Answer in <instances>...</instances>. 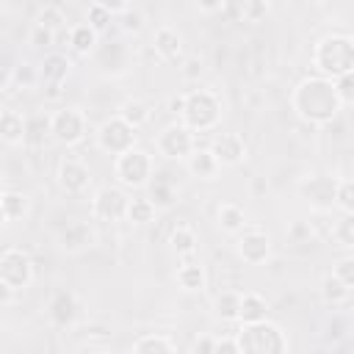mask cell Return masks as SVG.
I'll use <instances>...</instances> for the list:
<instances>
[{
    "instance_id": "cell-1",
    "label": "cell",
    "mask_w": 354,
    "mask_h": 354,
    "mask_svg": "<svg viewBox=\"0 0 354 354\" xmlns=\"http://www.w3.org/2000/svg\"><path fill=\"white\" fill-rule=\"evenodd\" d=\"M290 111L313 127H326L337 119L343 111V102L337 97L335 80L321 77V75H307L301 77L293 91H290Z\"/></svg>"
},
{
    "instance_id": "cell-2",
    "label": "cell",
    "mask_w": 354,
    "mask_h": 354,
    "mask_svg": "<svg viewBox=\"0 0 354 354\" xmlns=\"http://www.w3.org/2000/svg\"><path fill=\"white\" fill-rule=\"evenodd\" d=\"M310 64L315 69V75L337 80L348 72H354V36L348 33H326L313 44L310 53Z\"/></svg>"
},
{
    "instance_id": "cell-3",
    "label": "cell",
    "mask_w": 354,
    "mask_h": 354,
    "mask_svg": "<svg viewBox=\"0 0 354 354\" xmlns=\"http://www.w3.org/2000/svg\"><path fill=\"white\" fill-rule=\"evenodd\" d=\"M224 116V105L221 97L210 88H191L185 91V111L180 116V122L194 130V133H210L221 124Z\"/></svg>"
},
{
    "instance_id": "cell-4",
    "label": "cell",
    "mask_w": 354,
    "mask_h": 354,
    "mask_svg": "<svg viewBox=\"0 0 354 354\" xmlns=\"http://www.w3.org/2000/svg\"><path fill=\"white\" fill-rule=\"evenodd\" d=\"M241 354H288V335L279 324L274 321H260V324H246L235 335Z\"/></svg>"
},
{
    "instance_id": "cell-5",
    "label": "cell",
    "mask_w": 354,
    "mask_h": 354,
    "mask_svg": "<svg viewBox=\"0 0 354 354\" xmlns=\"http://www.w3.org/2000/svg\"><path fill=\"white\" fill-rule=\"evenodd\" d=\"M113 177L122 188H133V191L147 188L155 177V160L147 149L136 147V149H130L113 160Z\"/></svg>"
},
{
    "instance_id": "cell-6",
    "label": "cell",
    "mask_w": 354,
    "mask_h": 354,
    "mask_svg": "<svg viewBox=\"0 0 354 354\" xmlns=\"http://www.w3.org/2000/svg\"><path fill=\"white\" fill-rule=\"evenodd\" d=\"M33 279H36V268H33V260L25 249L8 246L0 252V285L3 288L22 293L33 285Z\"/></svg>"
},
{
    "instance_id": "cell-7",
    "label": "cell",
    "mask_w": 354,
    "mask_h": 354,
    "mask_svg": "<svg viewBox=\"0 0 354 354\" xmlns=\"http://www.w3.org/2000/svg\"><path fill=\"white\" fill-rule=\"evenodd\" d=\"M337 185H340V177L326 174V171H313L296 183V191L310 205V210L329 213L335 207V199H337Z\"/></svg>"
},
{
    "instance_id": "cell-8",
    "label": "cell",
    "mask_w": 354,
    "mask_h": 354,
    "mask_svg": "<svg viewBox=\"0 0 354 354\" xmlns=\"http://www.w3.org/2000/svg\"><path fill=\"white\" fill-rule=\"evenodd\" d=\"M136 141H138L136 127H130L119 113L111 116V119H105V122L97 127V147H100L105 155H111L113 160H116L119 155L136 149Z\"/></svg>"
},
{
    "instance_id": "cell-9",
    "label": "cell",
    "mask_w": 354,
    "mask_h": 354,
    "mask_svg": "<svg viewBox=\"0 0 354 354\" xmlns=\"http://www.w3.org/2000/svg\"><path fill=\"white\" fill-rule=\"evenodd\" d=\"M86 133H88V119H86V113L80 108L64 105V108L50 113V136L58 144L75 147V144H80L86 138Z\"/></svg>"
},
{
    "instance_id": "cell-10",
    "label": "cell",
    "mask_w": 354,
    "mask_h": 354,
    "mask_svg": "<svg viewBox=\"0 0 354 354\" xmlns=\"http://www.w3.org/2000/svg\"><path fill=\"white\" fill-rule=\"evenodd\" d=\"M155 149L166 160H183L185 163L191 158V152L196 149V133L188 130L183 122H171L155 136Z\"/></svg>"
},
{
    "instance_id": "cell-11",
    "label": "cell",
    "mask_w": 354,
    "mask_h": 354,
    "mask_svg": "<svg viewBox=\"0 0 354 354\" xmlns=\"http://www.w3.org/2000/svg\"><path fill=\"white\" fill-rule=\"evenodd\" d=\"M130 196L122 185H100L91 194V218L94 221H124Z\"/></svg>"
},
{
    "instance_id": "cell-12",
    "label": "cell",
    "mask_w": 354,
    "mask_h": 354,
    "mask_svg": "<svg viewBox=\"0 0 354 354\" xmlns=\"http://www.w3.org/2000/svg\"><path fill=\"white\" fill-rule=\"evenodd\" d=\"M235 252L246 266H260L271 254V238L260 227H246L241 235H235Z\"/></svg>"
},
{
    "instance_id": "cell-13",
    "label": "cell",
    "mask_w": 354,
    "mask_h": 354,
    "mask_svg": "<svg viewBox=\"0 0 354 354\" xmlns=\"http://www.w3.org/2000/svg\"><path fill=\"white\" fill-rule=\"evenodd\" d=\"M55 180L61 185L64 194H72V196H80L91 188V169L86 160L80 158H64L58 163V171H55Z\"/></svg>"
},
{
    "instance_id": "cell-14",
    "label": "cell",
    "mask_w": 354,
    "mask_h": 354,
    "mask_svg": "<svg viewBox=\"0 0 354 354\" xmlns=\"http://www.w3.org/2000/svg\"><path fill=\"white\" fill-rule=\"evenodd\" d=\"M210 152L216 155V160H218V166L221 169H235V166H241L243 160H246V141H243V136L241 133H216L213 136V141H210Z\"/></svg>"
},
{
    "instance_id": "cell-15",
    "label": "cell",
    "mask_w": 354,
    "mask_h": 354,
    "mask_svg": "<svg viewBox=\"0 0 354 354\" xmlns=\"http://www.w3.org/2000/svg\"><path fill=\"white\" fill-rule=\"evenodd\" d=\"M69 69H72V64H69V58H66L64 53H50V55H44L41 69H39V80H41L44 94H47L50 100H58V97H61V86L66 83Z\"/></svg>"
},
{
    "instance_id": "cell-16",
    "label": "cell",
    "mask_w": 354,
    "mask_h": 354,
    "mask_svg": "<svg viewBox=\"0 0 354 354\" xmlns=\"http://www.w3.org/2000/svg\"><path fill=\"white\" fill-rule=\"evenodd\" d=\"M97 243V230L91 221H69L58 232V249L66 254H80Z\"/></svg>"
},
{
    "instance_id": "cell-17",
    "label": "cell",
    "mask_w": 354,
    "mask_h": 354,
    "mask_svg": "<svg viewBox=\"0 0 354 354\" xmlns=\"http://www.w3.org/2000/svg\"><path fill=\"white\" fill-rule=\"evenodd\" d=\"M47 315H50V321H53L55 326H61V329L72 326V324L80 318V301H77V296H75L72 290H55V293L50 296Z\"/></svg>"
},
{
    "instance_id": "cell-18",
    "label": "cell",
    "mask_w": 354,
    "mask_h": 354,
    "mask_svg": "<svg viewBox=\"0 0 354 354\" xmlns=\"http://www.w3.org/2000/svg\"><path fill=\"white\" fill-rule=\"evenodd\" d=\"M0 138L6 147H22L28 144V119L14 111V108H6L0 113Z\"/></svg>"
},
{
    "instance_id": "cell-19",
    "label": "cell",
    "mask_w": 354,
    "mask_h": 354,
    "mask_svg": "<svg viewBox=\"0 0 354 354\" xmlns=\"http://www.w3.org/2000/svg\"><path fill=\"white\" fill-rule=\"evenodd\" d=\"M152 47L163 61H174L183 55V33L174 25H160L152 33Z\"/></svg>"
},
{
    "instance_id": "cell-20",
    "label": "cell",
    "mask_w": 354,
    "mask_h": 354,
    "mask_svg": "<svg viewBox=\"0 0 354 354\" xmlns=\"http://www.w3.org/2000/svg\"><path fill=\"white\" fill-rule=\"evenodd\" d=\"M185 169H188V174L196 177V180H216L218 171H221V166H218L216 155L210 152V147H196V149L191 152V158L185 160Z\"/></svg>"
},
{
    "instance_id": "cell-21",
    "label": "cell",
    "mask_w": 354,
    "mask_h": 354,
    "mask_svg": "<svg viewBox=\"0 0 354 354\" xmlns=\"http://www.w3.org/2000/svg\"><path fill=\"white\" fill-rule=\"evenodd\" d=\"M28 213H30V196L25 191L6 188L0 194V216H3V224H14V221L25 218Z\"/></svg>"
},
{
    "instance_id": "cell-22",
    "label": "cell",
    "mask_w": 354,
    "mask_h": 354,
    "mask_svg": "<svg viewBox=\"0 0 354 354\" xmlns=\"http://www.w3.org/2000/svg\"><path fill=\"white\" fill-rule=\"evenodd\" d=\"M216 227L224 232V235H241L246 227H249V221H246V210L241 207V205H235V202H221L218 205V210H216Z\"/></svg>"
},
{
    "instance_id": "cell-23",
    "label": "cell",
    "mask_w": 354,
    "mask_h": 354,
    "mask_svg": "<svg viewBox=\"0 0 354 354\" xmlns=\"http://www.w3.org/2000/svg\"><path fill=\"white\" fill-rule=\"evenodd\" d=\"M174 282H177V288L185 290V293H199V290L207 288V271H205L202 263H196V260H185L183 266H177V271H174Z\"/></svg>"
},
{
    "instance_id": "cell-24",
    "label": "cell",
    "mask_w": 354,
    "mask_h": 354,
    "mask_svg": "<svg viewBox=\"0 0 354 354\" xmlns=\"http://www.w3.org/2000/svg\"><path fill=\"white\" fill-rule=\"evenodd\" d=\"M94 55H97V66H100L102 72H108V69H111L108 64H113V72H111V75H122V72L127 69V64H130V53H127V47H124L122 41L102 44Z\"/></svg>"
},
{
    "instance_id": "cell-25",
    "label": "cell",
    "mask_w": 354,
    "mask_h": 354,
    "mask_svg": "<svg viewBox=\"0 0 354 354\" xmlns=\"http://www.w3.org/2000/svg\"><path fill=\"white\" fill-rule=\"evenodd\" d=\"M241 290H221L213 296V315L224 324H238L241 318Z\"/></svg>"
},
{
    "instance_id": "cell-26",
    "label": "cell",
    "mask_w": 354,
    "mask_h": 354,
    "mask_svg": "<svg viewBox=\"0 0 354 354\" xmlns=\"http://www.w3.org/2000/svg\"><path fill=\"white\" fill-rule=\"evenodd\" d=\"M69 47L80 55H91L100 50V33L88 22H77L69 28Z\"/></svg>"
},
{
    "instance_id": "cell-27",
    "label": "cell",
    "mask_w": 354,
    "mask_h": 354,
    "mask_svg": "<svg viewBox=\"0 0 354 354\" xmlns=\"http://www.w3.org/2000/svg\"><path fill=\"white\" fill-rule=\"evenodd\" d=\"M147 196L152 199V205H155L158 210H169V207L177 202L180 191H177V185H174L169 177H152V183L147 185Z\"/></svg>"
},
{
    "instance_id": "cell-28",
    "label": "cell",
    "mask_w": 354,
    "mask_h": 354,
    "mask_svg": "<svg viewBox=\"0 0 354 354\" xmlns=\"http://www.w3.org/2000/svg\"><path fill=\"white\" fill-rule=\"evenodd\" d=\"M266 318H268V304H266V299H263L260 293H254V290H246V293L241 296V318H238V324L246 326V324H260V321H266Z\"/></svg>"
},
{
    "instance_id": "cell-29",
    "label": "cell",
    "mask_w": 354,
    "mask_h": 354,
    "mask_svg": "<svg viewBox=\"0 0 354 354\" xmlns=\"http://www.w3.org/2000/svg\"><path fill=\"white\" fill-rule=\"evenodd\" d=\"M169 246H171V252H174L177 257H191V254L196 252V246H199V238H196L194 227L177 224V227L169 232Z\"/></svg>"
},
{
    "instance_id": "cell-30",
    "label": "cell",
    "mask_w": 354,
    "mask_h": 354,
    "mask_svg": "<svg viewBox=\"0 0 354 354\" xmlns=\"http://www.w3.org/2000/svg\"><path fill=\"white\" fill-rule=\"evenodd\" d=\"M321 299L329 304V307H340V304H346L348 299H351V290L329 271V274H324V279H321Z\"/></svg>"
},
{
    "instance_id": "cell-31",
    "label": "cell",
    "mask_w": 354,
    "mask_h": 354,
    "mask_svg": "<svg viewBox=\"0 0 354 354\" xmlns=\"http://www.w3.org/2000/svg\"><path fill=\"white\" fill-rule=\"evenodd\" d=\"M119 116L130 124V127H144L147 122H149V116H152V111H149V105L144 102V100H138V97H130V100H124L122 102V108H119Z\"/></svg>"
},
{
    "instance_id": "cell-32",
    "label": "cell",
    "mask_w": 354,
    "mask_h": 354,
    "mask_svg": "<svg viewBox=\"0 0 354 354\" xmlns=\"http://www.w3.org/2000/svg\"><path fill=\"white\" fill-rule=\"evenodd\" d=\"M133 354H177V351H174V346L166 335L149 332V335H141L133 343Z\"/></svg>"
},
{
    "instance_id": "cell-33",
    "label": "cell",
    "mask_w": 354,
    "mask_h": 354,
    "mask_svg": "<svg viewBox=\"0 0 354 354\" xmlns=\"http://www.w3.org/2000/svg\"><path fill=\"white\" fill-rule=\"evenodd\" d=\"M155 213H158V207L152 205L149 196H133L124 221H130V224H149L155 218Z\"/></svg>"
},
{
    "instance_id": "cell-34",
    "label": "cell",
    "mask_w": 354,
    "mask_h": 354,
    "mask_svg": "<svg viewBox=\"0 0 354 354\" xmlns=\"http://www.w3.org/2000/svg\"><path fill=\"white\" fill-rule=\"evenodd\" d=\"M332 241L343 249H354V213H340L332 224Z\"/></svg>"
},
{
    "instance_id": "cell-35",
    "label": "cell",
    "mask_w": 354,
    "mask_h": 354,
    "mask_svg": "<svg viewBox=\"0 0 354 354\" xmlns=\"http://www.w3.org/2000/svg\"><path fill=\"white\" fill-rule=\"evenodd\" d=\"M86 22H88L97 33H102V30L113 22V17H111V11L102 6V0H94V3H88V8H86Z\"/></svg>"
},
{
    "instance_id": "cell-36",
    "label": "cell",
    "mask_w": 354,
    "mask_h": 354,
    "mask_svg": "<svg viewBox=\"0 0 354 354\" xmlns=\"http://www.w3.org/2000/svg\"><path fill=\"white\" fill-rule=\"evenodd\" d=\"M64 22H66V17H64V8H61V6H44V8L36 14V25L50 28L53 33H58V30L64 28Z\"/></svg>"
},
{
    "instance_id": "cell-37",
    "label": "cell",
    "mask_w": 354,
    "mask_h": 354,
    "mask_svg": "<svg viewBox=\"0 0 354 354\" xmlns=\"http://www.w3.org/2000/svg\"><path fill=\"white\" fill-rule=\"evenodd\" d=\"M116 22H119V28H122L124 33H141L144 25H147V14H144L138 6H130Z\"/></svg>"
},
{
    "instance_id": "cell-38",
    "label": "cell",
    "mask_w": 354,
    "mask_h": 354,
    "mask_svg": "<svg viewBox=\"0 0 354 354\" xmlns=\"http://www.w3.org/2000/svg\"><path fill=\"white\" fill-rule=\"evenodd\" d=\"M268 11H271V3H266V0H246V3L238 6V14L246 22H260V19L268 17Z\"/></svg>"
},
{
    "instance_id": "cell-39",
    "label": "cell",
    "mask_w": 354,
    "mask_h": 354,
    "mask_svg": "<svg viewBox=\"0 0 354 354\" xmlns=\"http://www.w3.org/2000/svg\"><path fill=\"white\" fill-rule=\"evenodd\" d=\"M335 207H337L340 213H354V177H343V180H340Z\"/></svg>"
},
{
    "instance_id": "cell-40",
    "label": "cell",
    "mask_w": 354,
    "mask_h": 354,
    "mask_svg": "<svg viewBox=\"0 0 354 354\" xmlns=\"http://www.w3.org/2000/svg\"><path fill=\"white\" fill-rule=\"evenodd\" d=\"M332 274L354 293V254H343V257H337L335 260V266H332Z\"/></svg>"
},
{
    "instance_id": "cell-41",
    "label": "cell",
    "mask_w": 354,
    "mask_h": 354,
    "mask_svg": "<svg viewBox=\"0 0 354 354\" xmlns=\"http://www.w3.org/2000/svg\"><path fill=\"white\" fill-rule=\"evenodd\" d=\"M335 88H337V97L343 105H354V72L343 75L335 80Z\"/></svg>"
},
{
    "instance_id": "cell-42",
    "label": "cell",
    "mask_w": 354,
    "mask_h": 354,
    "mask_svg": "<svg viewBox=\"0 0 354 354\" xmlns=\"http://www.w3.org/2000/svg\"><path fill=\"white\" fill-rule=\"evenodd\" d=\"M28 41H30L33 47H50V44L55 41V33H53L50 28H44V25H36V22H33V28H30V36H28Z\"/></svg>"
},
{
    "instance_id": "cell-43",
    "label": "cell",
    "mask_w": 354,
    "mask_h": 354,
    "mask_svg": "<svg viewBox=\"0 0 354 354\" xmlns=\"http://www.w3.org/2000/svg\"><path fill=\"white\" fill-rule=\"evenodd\" d=\"M36 80H39V72H36L30 64H19V66H14V83H19L22 88L36 86Z\"/></svg>"
},
{
    "instance_id": "cell-44",
    "label": "cell",
    "mask_w": 354,
    "mask_h": 354,
    "mask_svg": "<svg viewBox=\"0 0 354 354\" xmlns=\"http://www.w3.org/2000/svg\"><path fill=\"white\" fill-rule=\"evenodd\" d=\"M216 343H218V337H213V335H196L191 343V354H216Z\"/></svg>"
},
{
    "instance_id": "cell-45",
    "label": "cell",
    "mask_w": 354,
    "mask_h": 354,
    "mask_svg": "<svg viewBox=\"0 0 354 354\" xmlns=\"http://www.w3.org/2000/svg\"><path fill=\"white\" fill-rule=\"evenodd\" d=\"M216 354H241V348H238V340L235 337H218V343H216Z\"/></svg>"
},
{
    "instance_id": "cell-46",
    "label": "cell",
    "mask_w": 354,
    "mask_h": 354,
    "mask_svg": "<svg viewBox=\"0 0 354 354\" xmlns=\"http://www.w3.org/2000/svg\"><path fill=\"white\" fill-rule=\"evenodd\" d=\"M194 8H196L199 14H221V11L227 8V3H221V0H213V3H194Z\"/></svg>"
},
{
    "instance_id": "cell-47",
    "label": "cell",
    "mask_w": 354,
    "mask_h": 354,
    "mask_svg": "<svg viewBox=\"0 0 354 354\" xmlns=\"http://www.w3.org/2000/svg\"><path fill=\"white\" fill-rule=\"evenodd\" d=\"M183 111H185V94H174V97H169V113L177 116V122H180Z\"/></svg>"
},
{
    "instance_id": "cell-48",
    "label": "cell",
    "mask_w": 354,
    "mask_h": 354,
    "mask_svg": "<svg viewBox=\"0 0 354 354\" xmlns=\"http://www.w3.org/2000/svg\"><path fill=\"white\" fill-rule=\"evenodd\" d=\"M102 6L111 11V17H113V19H119V17L130 8V3H122V0H102Z\"/></svg>"
},
{
    "instance_id": "cell-49",
    "label": "cell",
    "mask_w": 354,
    "mask_h": 354,
    "mask_svg": "<svg viewBox=\"0 0 354 354\" xmlns=\"http://www.w3.org/2000/svg\"><path fill=\"white\" fill-rule=\"evenodd\" d=\"M196 75H202V61H199V58H188V61H185V66H183V77L194 80Z\"/></svg>"
},
{
    "instance_id": "cell-50",
    "label": "cell",
    "mask_w": 354,
    "mask_h": 354,
    "mask_svg": "<svg viewBox=\"0 0 354 354\" xmlns=\"http://www.w3.org/2000/svg\"><path fill=\"white\" fill-rule=\"evenodd\" d=\"M124 354H133V351H124Z\"/></svg>"
}]
</instances>
